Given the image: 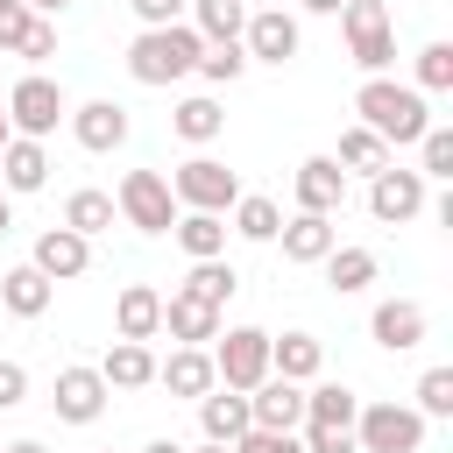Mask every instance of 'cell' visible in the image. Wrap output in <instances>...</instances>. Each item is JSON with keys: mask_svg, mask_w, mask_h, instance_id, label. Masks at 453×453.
Instances as JSON below:
<instances>
[{"mask_svg": "<svg viewBox=\"0 0 453 453\" xmlns=\"http://www.w3.org/2000/svg\"><path fill=\"white\" fill-rule=\"evenodd\" d=\"M354 113H361V127H375L389 149H403V142H418V134L432 127L425 92H418V85H396V78H361Z\"/></svg>", "mask_w": 453, "mask_h": 453, "instance_id": "1", "label": "cell"}, {"mask_svg": "<svg viewBox=\"0 0 453 453\" xmlns=\"http://www.w3.org/2000/svg\"><path fill=\"white\" fill-rule=\"evenodd\" d=\"M198 28L191 21H170V28H142L134 42H127V78L134 85H177V78H191V64H198Z\"/></svg>", "mask_w": 453, "mask_h": 453, "instance_id": "2", "label": "cell"}, {"mask_svg": "<svg viewBox=\"0 0 453 453\" xmlns=\"http://www.w3.org/2000/svg\"><path fill=\"white\" fill-rule=\"evenodd\" d=\"M340 35H347V57H354L368 78H382V71L396 64V28H389V7H382V0H347V7H340Z\"/></svg>", "mask_w": 453, "mask_h": 453, "instance_id": "3", "label": "cell"}, {"mask_svg": "<svg viewBox=\"0 0 453 453\" xmlns=\"http://www.w3.org/2000/svg\"><path fill=\"white\" fill-rule=\"evenodd\" d=\"M170 198H177V212H226L241 198V177L219 156H191L170 170Z\"/></svg>", "mask_w": 453, "mask_h": 453, "instance_id": "4", "label": "cell"}, {"mask_svg": "<svg viewBox=\"0 0 453 453\" xmlns=\"http://www.w3.org/2000/svg\"><path fill=\"white\" fill-rule=\"evenodd\" d=\"M113 212H120L134 234H170V226H177L170 177H163V170H127V177H120V191H113Z\"/></svg>", "mask_w": 453, "mask_h": 453, "instance_id": "5", "label": "cell"}, {"mask_svg": "<svg viewBox=\"0 0 453 453\" xmlns=\"http://www.w3.org/2000/svg\"><path fill=\"white\" fill-rule=\"evenodd\" d=\"M212 375L226 389H255L269 375V333L262 326H219L212 333Z\"/></svg>", "mask_w": 453, "mask_h": 453, "instance_id": "6", "label": "cell"}, {"mask_svg": "<svg viewBox=\"0 0 453 453\" xmlns=\"http://www.w3.org/2000/svg\"><path fill=\"white\" fill-rule=\"evenodd\" d=\"M354 446L361 453H418L425 446V418L411 403H361L354 411Z\"/></svg>", "mask_w": 453, "mask_h": 453, "instance_id": "7", "label": "cell"}, {"mask_svg": "<svg viewBox=\"0 0 453 453\" xmlns=\"http://www.w3.org/2000/svg\"><path fill=\"white\" fill-rule=\"evenodd\" d=\"M71 113V99H64V85L50 78V71H28V78H14V92H7V120H14V134H57V120Z\"/></svg>", "mask_w": 453, "mask_h": 453, "instance_id": "8", "label": "cell"}, {"mask_svg": "<svg viewBox=\"0 0 453 453\" xmlns=\"http://www.w3.org/2000/svg\"><path fill=\"white\" fill-rule=\"evenodd\" d=\"M425 198H432V184H425L418 170H396V163H382V170L368 177V212H375L382 226H411V219L425 212Z\"/></svg>", "mask_w": 453, "mask_h": 453, "instance_id": "9", "label": "cell"}, {"mask_svg": "<svg viewBox=\"0 0 453 453\" xmlns=\"http://www.w3.org/2000/svg\"><path fill=\"white\" fill-rule=\"evenodd\" d=\"M297 42H304V28H297L290 7H248V28H241L248 64H290Z\"/></svg>", "mask_w": 453, "mask_h": 453, "instance_id": "10", "label": "cell"}, {"mask_svg": "<svg viewBox=\"0 0 453 453\" xmlns=\"http://www.w3.org/2000/svg\"><path fill=\"white\" fill-rule=\"evenodd\" d=\"M248 425H255V432H297V425H304V382L262 375V382L248 389Z\"/></svg>", "mask_w": 453, "mask_h": 453, "instance_id": "11", "label": "cell"}, {"mask_svg": "<svg viewBox=\"0 0 453 453\" xmlns=\"http://www.w3.org/2000/svg\"><path fill=\"white\" fill-rule=\"evenodd\" d=\"M64 120H71L78 149H92V156H113V149L127 142V106H120V99H85V106H71Z\"/></svg>", "mask_w": 453, "mask_h": 453, "instance_id": "12", "label": "cell"}, {"mask_svg": "<svg viewBox=\"0 0 453 453\" xmlns=\"http://www.w3.org/2000/svg\"><path fill=\"white\" fill-rule=\"evenodd\" d=\"M106 375L99 368H57V389H50V403H57V418L64 425H92L99 411H106Z\"/></svg>", "mask_w": 453, "mask_h": 453, "instance_id": "13", "label": "cell"}, {"mask_svg": "<svg viewBox=\"0 0 453 453\" xmlns=\"http://www.w3.org/2000/svg\"><path fill=\"white\" fill-rule=\"evenodd\" d=\"M290 191H297V212H340L347 205V170L333 156H304L297 177H290Z\"/></svg>", "mask_w": 453, "mask_h": 453, "instance_id": "14", "label": "cell"}, {"mask_svg": "<svg viewBox=\"0 0 453 453\" xmlns=\"http://www.w3.org/2000/svg\"><path fill=\"white\" fill-rule=\"evenodd\" d=\"M276 241H283V262H326L333 248H340V226H333V212H290L283 226H276Z\"/></svg>", "mask_w": 453, "mask_h": 453, "instance_id": "15", "label": "cell"}, {"mask_svg": "<svg viewBox=\"0 0 453 453\" xmlns=\"http://www.w3.org/2000/svg\"><path fill=\"white\" fill-rule=\"evenodd\" d=\"M368 340H375L382 354H411V347L425 340V304H418V297H382L375 319H368Z\"/></svg>", "mask_w": 453, "mask_h": 453, "instance_id": "16", "label": "cell"}, {"mask_svg": "<svg viewBox=\"0 0 453 453\" xmlns=\"http://www.w3.org/2000/svg\"><path fill=\"white\" fill-rule=\"evenodd\" d=\"M163 333V290L156 283H120L113 297V340H156Z\"/></svg>", "mask_w": 453, "mask_h": 453, "instance_id": "17", "label": "cell"}, {"mask_svg": "<svg viewBox=\"0 0 453 453\" xmlns=\"http://www.w3.org/2000/svg\"><path fill=\"white\" fill-rule=\"evenodd\" d=\"M219 326H226L219 304H205V297H191V290H170V297H163V333H170L177 347H205Z\"/></svg>", "mask_w": 453, "mask_h": 453, "instance_id": "18", "label": "cell"}, {"mask_svg": "<svg viewBox=\"0 0 453 453\" xmlns=\"http://www.w3.org/2000/svg\"><path fill=\"white\" fill-rule=\"evenodd\" d=\"M50 283H71V276H85V262H92V241L85 234H71V226H50V234H35V255H28Z\"/></svg>", "mask_w": 453, "mask_h": 453, "instance_id": "19", "label": "cell"}, {"mask_svg": "<svg viewBox=\"0 0 453 453\" xmlns=\"http://www.w3.org/2000/svg\"><path fill=\"white\" fill-rule=\"evenodd\" d=\"M198 432H205V439H219V446H234V439L248 432V389L212 382V389L198 396Z\"/></svg>", "mask_w": 453, "mask_h": 453, "instance_id": "20", "label": "cell"}, {"mask_svg": "<svg viewBox=\"0 0 453 453\" xmlns=\"http://www.w3.org/2000/svg\"><path fill=\"white\" fill-rule=\"evenodd\" d=\"M0 184H7V191H42V184H50V149H42L35 134H7V149H0Z\"/></svg>", "mask_w": 453, "mask_h": 453, "instance_id": "21", "label": "cell"}, {"mask_svg": "<svg viewBox=\"0 0 453 453\" xmlns=\"http://www.w3.org/2000/svg\"><path fill=\"white\" fill-rule=\"evenodd\" d=\"M326 368V347H319V333H269V375H283V382H311Z\"/></svg>", "mask_w": 453, "mask_h": 453, "instance_id": "22", "label": "cell"}, {"mask_svg": "<svg viewBox=\"0 0 453 453\" xmlns=\"http://www.w3.org/2000/svg\"><path fill=\"white\" fill-rule=\"evenodd\" d=\"M156 382H163L170 396H191V403H198L219 375H212V354H205V347H177L170 361H156Z\"/></svg>", "mask_w": 453, "mask_h": 453, "instance_id": "23", "label": "cell"}, {"mask_svg": "<svg viewBox=\"0 0 453 453\" xmlns=\"http://www.w3.org/2000/svg\"><path fill=\"white\" fill-rule=\"evenodd\" d=\"M99 375H106V389H149V382H156V354H149V340H113L106 361H99Z\"/></svg>", "mask_w": 453, "mask_h": 453, "instance_id": "24", "label": "cell"}, {"mask_svg": "<svg viewBox=\"0 0 453 453\" xmlns=\"http://www.w3.org/2000/svg\"><path fill=\"white\" fill-rule=\"evenodd\" d=\"M50 297H57V283H50L35 262H21V269H7V276H0V304H7L14 319H42V311H50Z\"/></svg>", "mask_w": 453, "mask_h": 453, "instance_id": "25", "label": "cell"}, {"mask_svg": "<svg viewBox=\"0 0 453 453\" xmlns=\"http://www.w3.org/2000/svg\"><path fill=\"white\" fill-rule=\"evenodd\" d=\"M177 248L191 255V262H212V255H226V212H177Z\"/></svg>", "mask_w": 453, "mask_h": 453, "instance_id": "26", "label": "cell"}, {"mask_svg": "<svg viewBox=\"0 0 453 453\" xmlns=\"http://www.w3.org/2000/svg\"><path fill=\"white\" fill-rule=\"evenodd\" d=\"M170 127H177V142H191V149H205V142H219V127H226V113H219V99H205V92H191V99H177V113H170Z\"/></svg>", "mask_w": 453, "mask_h": 453, "instance_id": "27", "label": "cell"}, {"mask_svg": "<svg viewBox=\"0 0 453 453\" xmlns=\"http://www.w3.org/2000/svg\"><path fill=\"white\" fill-rule=\"evenodd\" d=\"M191 28H198V42H241L248 0H191Z\"/></svg>", "mask_w": 453, "mask_h": 453, "instance_id": "28", "label": "cell"}, {"mask_svg": "<svg viewBox=\"0 0 453 453\" xmlns=\"http://www.w3.org/2000/svg\"><path fill=\"white\" fill-rule=\"evenodd\" d=\"M333 163H340L347 177H375V170L389 163V142H382L375 127H361V120H354V127L340 134V156H333Z\"/></svg>", "mask_w": 453, "mask_h": 453, "instance_id": "29", "label": "cell"}, {"mask_svg": "<svg viewBox=\"0 0 453 453\" xmlns=\"http://www.w3.org/2000/svg\"><path fill=\"white\" fill-rule=\"evenodd\" d=\"M226 212H234V234H241V241H276V226H283V205L262 198V191H241Z\"/></svg>", "mask_w": 453, "mask_h": 453, "instance_id": "30", "label": "cell"}, {"mask_svg": "<svg viewBox=\"0 0 453 453\" xmlns=\"http://www.w3.org/2000/svg\"><path fill=\"white\" fill-rule=\"evenodd\" d=\"M113 219H120V212H113V191H71V198H64V226H71V234H85V241H92V234H106Z\"/></svg>", "mask_w": 453, "mask_h": 453, "instance_id": "31", "label": "cell"}, {"mask_svg": "<svg viewBox=\"0 0 453 453\" xmlns=\"http://www.w3.org/2000/svg\"><path fill=\"white\" fill-rule=\"evenodd\" d=\"M319 269H326V283H333L340 297H354V290H368V283H375V255H368V248H333Z\"/></svg>", "mask_w": 453, "mask_h": 453, "instance_id": "32", "label": "cell"}, {"mask_svg": "<svg viewBox=\"0 0 453 453\" xmlns=\"http://www.w3.org/2000/svg\"><path fill=\"white\" fill-rule=\"evenodd\" d=\"M354 411H361V396H354L347 382H319V389H304V425H354Z\"/></svg>", "mask_w": 453, "mask_h": 453, "instance_id": "33", "label": "cell"}, {"mask_svg": "<svg viewBox=\"0 0 453 453\" xmlns=\"http://www.w3.org/2000/svg\"><path fill=\"white\" fill-rule=\"evenodd\" d=\"M177 290H191V297H205V304H219V311H226V297L241 290V276L226 269V255H212V262H191V276H184Z\"/></svg>", "mask_w": 453, "mask_h": 453, "instance_id": "34", "label": "cell"}, {"mask_svg": "<svg viewBox=\"0 0 453 453\" xmlns=\"http://www.w3.org/2000/svg\"><path fill=\"white\" fill-rule=\"evenodd\" d=\"M418 177H425V184H453V127L432 120V127L418 134Z\"/></svg>", "mask_w": 453, "mask_h": 453, "instance_id": "35", "label": "cell"}, {"mask_svg": "<svg viewBox=\"0 0 453 453\" xmlns=\"http://www.w3.org/2000/svg\"><path fill=\"white\" fill-rule=\"evenodd\" d=\"M191 71H198V78H205V85H234V78H241V71H248V50H241V42H205V50H198V64H191Z\"/></svg>", "mask_w": 453, "mask_h": 453, "instance_id": "36", "label": "cell"}, {"mask_svg": "<svg viewBox=\"0 0 453 453\" xmlns=\"http://www.w3.org/2000/svg\"><path fill=\"white\" fill-rule=\"evenodd\" d=\"M411 411H418V418H453V368H425Z\"/></svg>", "mask_w": 453, "mask_h": 453, "instance_id": "37", "label": "cell"}, {"mask_svg": "<svg viewBox=\"0 0 453 453\" xmlns=\"http://www.w3.org/2000/svg\"><path fill=\"white\" fill-rule=\"evenodd\" d=\"M418 92H453V42L418 50Z\"/></svg>", "mask_w": 453, "mask_h": 453, "instance_id": "38", "label": "cell"}, {"mask_svg": "<svg viewBox=\"0 0 453 453\" xmlns=\"http://www.w3.org/2000/svg\"><path fill=\"white\" fill-rule=\"evenodd\" d=\"M297 432H304V453H361L354 425H297Z\"/></svg>", "mask_w": 453, "mask_h": 453, "instance_id": "39", "label": "cell"}, {"mask_svg": "<svg viewBox=\"0 0 453 453\" xmlns=\"http://www.w3.org/2000/svg\"><path fill=\"white\" fill-rule=\"evenodd\" d=\"M234 453H304V439H297V432H255V425H248V432L234 439Z\"/></svg>", "mask_w": 453, "mask_h": 453, "instance_id": "40", "label": "cell"}, {"mask_svg": "<svg viewBox=\"0 0 453 453\" xmlns=\"http://www.w3.org/2000/svg\"><path fill=\"white\" fill-rule=\"evenodd\" d=\"M28 28H35V7H21V0H14V7H0V50H7V57L28 42Z\"/></svg>", "mask_w": 453, "mask_h": 453, "instance_id": "41", "label": "cell"}, {"mask_svg": "<svg viewBox=\"0 0 453 453\" xmlns=\"http://www.w3.org/2000/svg\"><path fill=\"white\" fill-rule=\"evenodd\" d=\"M14 57H28V64H50V57H57V21H50V14H35V28H28V42H21Z\"/></svg>", "mask_w": 453, "mask_h": 453, "instance_id": "42", "label": "cell"}, {"mask_svg": "<svg viewBox=\"0 0 453 453\" xmlns=\"http://www.w3.org/2000/svg\"><path fill=\"white\" fill-rule=\"evenodd\" d=\"M127 7H134V21H142V28H170V21H184V7H191V0H127Z\"/></svg>", "mask_w": 453, "mask_h": 453, "instance_id": "43", "label": "cell"}, {"mask_svg": "<svg viewBox=\"0 0 453 453\" xmlns=\"http://www.w3.org/2000/svg\"><path fill=\"white\" fill-rule=\"evenodd\" d=\"M21 403H28V368L0 361V411H21Z\"/></svg>", "mask_w": 453, "mask_h": 453, "instance_id": "44", "label": "cell"}, {"mask_svg": "<svg viewBox=\"0 0 453 453\" xmlns=\"http://www.w3.org/2000/svg\"><path fill=\"white\" fill-rule=\"evenodd\" d=\"M21 7H35V14H50V21H57V14L71 7V0H21Z\"/></svg>", "mask_w": 453, "mask_h": 453, "instance_id": "45", "label": "cell"}, {"mask_svg": "<svg viewBox=\"0 0 453 453\" xmlns=\"http://www.w3.org/2000/svg\"><path fill=\"white\" fill-rule=\"evenodd\" d=\"M297 7H304V14H340L347 0H297Z\"/></svg>", "mask_w": 453, "mask_h": 453, "instance_id": "46", "label": "cell"}, {"mask_svg": "<svg viewBox=\"0 0 453 453\" xmlns=\"http://www.w3.org/2000/svg\"><path fill=\"white\" fill-rule=\"evenodd\" d=\"M0 453H50V446H42V439H7Z\"/></svg>", "mask_w": 453, "mask_h": 453, "instance_id": "47", "label": "cell"}, {"mask_svg": "<svg viewBox=\"0 0 453 453\" xmlns=\"http://www.w3.org/2000/svg\"><path fill=\"white\" fill-rule=\"evenodd\" d=\"M142 453H184V446H177V439H149Z\"/></svg>", "mask_w": 453, "mask_h": 453, "instance_id": "48", "label": "cell"}, {"mask_svg": "<svg viewBox=\"0 0 453 453\" xmlns=\"http://www.w3.org/2000/svg\"><path fill=\"white\" fill-rule=\"evenodd\" d=\"M7 134H14V120H7V99H0V149H7Z\"/></svg>", "mask_w": 453, "mask_h": 453, "instance_id": "49", "label": "cell"}, {"mask_svg": "<svg viewBox=\"0 0 453 453\" xmlns=\"http://www.w3.org/2000/svg\"><path fill=\"white\" fill-rule=\"evenodd\" d=\"M7 226H14V212H7V198H0V234H7Z\"/></svg>", "mask_w": 453, "mask_h": 453, "instance_id": "50", "label": "cell"}, {"mask_svg": "<svg viewBox=\"0 0 453 453\" xmlns=\"http://www.w3.org/2000/svg\"><path fill=\"white\" fill-rule=\"evenodd\" d=\"M198 453H234V446H219V439H205V446H198Z\"/></svg>", "mask_w": 453, "mask_h": 453, "instance_id": "51", "label": "cell"}, {"mask_svg": "<svg viewBox=\"0 0 453 453\" xmlns=\"http://www.w3.org/2000/svg\"><path fill=\"white\" fill-rule=\"evenodd\" d=\"M248 7H283V0H248Z\"/></svg>", "mask_w": 453, "mask_h": 453, "instance_id": "52", "label": "cell"}, {"mask_svg": "<svg viewBox=\"0 0 453 453\" xmlns=\"http://www.w3.org/2000/svg\"><path fill=\"white\" fill-rule=\"evenodd\" d=\"M0 198H7V184H0Z\"/></svg>", "mask_w": 453, "mask_h": 453, "instance_id": "53", "label": "cell"}, {"mask_svg": "<svg viewBox=\"0 0 453 453\" xmlns=\"http://www.w3.org/2000/svg\"><path fill=\"white\" fill-rule=\"evenodd\" d=\"M0 7H14V0H0Z\"/></svg>", "mask_w": 453, "mask_h": 453, "instance_id": "54", "label": "cell"}, {"mask_svg": "<svg viewBox=\"0 0 453 453\" xmlns=\"http://www.w3.org/2000/svg\"><path fill=\"white\" fill-rule=\"evenodd\" d=\"M0 446H7V439H0Z\"/></svg>", "mask_w": 453, "mask_h": 453, "instance_id": "55", "label": "cell"}]
</instances>
